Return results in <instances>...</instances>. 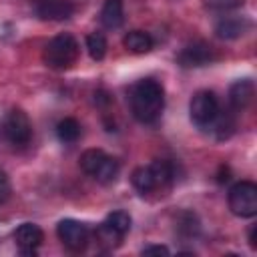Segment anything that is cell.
I'll return each mask as SVG.
<instances>
[{
    "label": "cell",
    "mask_w": 257,
    "mask_h": 257,
    "mask_svg": "<svg viewBox=\"0 0 257 257\" xmlns=\"http://www.w3.org/2000/svg\"><path fill=\"white\" fill-rule=\"evenodd\" d=\"M163 108H165V92L155 78H143L133 86L131 110L139 122L143 124L155 122L161 116Z\"/></svg>",
    "instance_id": "obj_1"
},
{
    "label": "cell",
    "mask_w": 257,
    "mask_h": 257,
    "mask_svg": "<svg viewBox=\"0 0 257 257\" xmlns=\"http://www.w3.org/2000/svg\"><path fill=\"white\" fill-rule=\"evenodd\" d=\"M78 54H80L78 40H76L72 34L62 32V34L54 36V38L44 46L42 60H44V64H46L48 68H52V70H68L70 66L76 64Z\"/></svg>",
    "instance_id": "obj_2"
},
{
    "label": "cell",
    "mask_w": 257,
    "mask_h": 257,
    "mask_svg": "<svg viewBox=\"0 0 257 257\" xmlns=\"http://www.w3.org/2000/svg\"><path fill=\"white\" fill-rule=\"evenodd\" d=\"M80 169L98 183H112L118 177V161L102 149H86L80 155Z\"/></svg>",
    "instance_id": "obj_3"
},
{
    "label": "cell",
    "mask_w": 257,
    "mask_h": 257,
    "mask_svg": "<svg viewBox=\"0 0 257 257\" xmlns=\"http://www.w3.org/2000/svg\"><path fill=\"white\" fill-rule=\"evenodd\" d=\"M227 203L233 215L249 219L257 215V185L251 181H239L229 189Z\"/></svg>",
    "instance_id": "obj_4"
},
{
    "label": "cell",
    "mask_w": 257,
    "mask_h": 257,
    "mask_svg": "<svg viewBox=\"0 0 257 257\" xmlns=\"http://www.w3.org/2000/svg\"><path fill=\"white\" fill-rule=\"evenodd\" d=\"M219 100L211 90H199L189 102V116L199 128H211L219 116Z\"/></svg>",
    "instance_id": "obj_5"
},
{
    "label": "cell",
    "mask_w": 257,
    "mask_h": 257,
    "mask_svg": "<svg viewBox=\"0 0 257 257\" xmlns=\"http://www.w3.org/2000/svg\"><path fill=\"white\" fill-rule=\"evenodd\" d=\"M2 135L12 147H26L32 139V122L20 108H12L2 122Z\"/></svg>",
    "instance_id": "obj_6"
},
{
    "label": "cell",
    "mask_w": 257,
    "mask_h": 257,
    "mask_svg": "<svg viewBox=\"0 0 257 257\" xmlns=\"http://www.w3.org/2000/svg\"><path fill=\"white\" fill-rule=\"evenodd\" d=\"M56 235L62 241V245L70 251H82L88 245V227L74 219H62L56 225Z\"/></svg>",
    "instance_id": "obj_7"
},
{
    "label": "cell",
    "mask_w": 257,
    "mask_h": 257,
    "mask_svg": "<svg viewBox=\"0 0 257 257\" xmlns=\"http://www.w3.org/2000/svg\"><path fill=\"white\" fill-rule=\"evenodd\" d=\"M211 60H213V48L201 40L187 44L177 56V62L183 68H199V66L209 64Z\"/></svg>",
    "instance_id": "obj_8"
},
{
    "label": "cell",
    "mask_w": 257,
    "mask_h": 257,
    "mask_svg": "<svg viewBox=\"0 0 257 257\" xmlns=\"http://www.w3.org/2000/svg\"><path fill=\"white\" fill-rule=\"evenodd\" d=\"M14 241H16V245L20 247V253H24V255H34L36 249H38V247L42 245V241H44V233H42V229H40L38 225H34V223H22V225H18L16 231H14Z\"/></svg>",
    "instance_id": "obj_9"
},
{
    "label": "cell",
    "mask_w": 257,
    "mask_h": 257,
    "mask_svg": "<svg viewBox=\"0 0 257 257\" xmlns=\"http://www.w3.org/2000/svg\"><path fill=\"white\" fill-rule=\"evenodd\" d=\"M74 10L76 6L70 0H40L36 4V16L42 20H66Z\"/></svg>",
    "instance_id": "obj_10"
},
{
    "label": "cell",
    "mask_w": 257,
    "mask_h": 257,
    "mask_svg": "<svg viewBox=\"0 0 257 257\" xmlns=\"http://www.w3.org/2000/svg\"><path fill=\"white\" fill-rule=\"evenodd\" d=\"M253 96H255V84L249 78L235 80L231 84V88H229V104H231V108L235 112L245 110L253 102Z\"/></svg>",
    "instance_id": "obj_11"
},
{
    "label": "cell",
    "mask_w": 257,
    "mask_h": 257,
    "mask_svg": "<svg viewBox=\"0 0 257 257\" xmlns=\"http://www.w3.org/2000/svg\"><path fill=\"white\" fill-rule=\"evenodd\" d=\"M249 28V20L243 16H225L215 24V34L223 40H235L245 34Z\"/></svg>",
    "instance_id": "obj_12"
},
{
    "label": "cell",
    "mask_w": 257,
    "mask_h": 257,
    "mask_svg": "<svg viewBox=\"0 0 257 257\" xmlns=\"http://www.w3.org/2000/svg\"><path fill=\"white\" fill-rule=\"evenodd\" d=\"M100 22L104 28H120L124 22V8L122 0H104L102 10H100Z\"/></svg>",
    "instance_id": "obj_13"
},
{
    "label": "cell",
    "mask_w": 257,
    "mask_h": 257,
    "mask_svg": "<svg viewBox=\"0 0 257 257\" xmlns=\"http://www.w3.org/2000/svg\"><path fill=\"white\" fill-rule=\"evenodd\" d=\"M122 44H124L126 50H131V52H135V54H145V52L153 50L155 40H153V36H151L149 32H143V30H131V32L124 34Z\"/></svg>",
    "instance_id": "obj_14"
},
{
    "label": "cell",
    "mask_w": 257,
    "mask_h": 257,
    "mask_svg": "<svg viewBox=\"0 0 257 257\" xmlns=\"http://www.w3.org/2000/svg\"><path fill=\"white\" fill-rule=\"evenodd\" d=\"M131 183H133V187H135L139 193H143V195L159 189V185H157V179H155V173H153L151 165L135 169V171H133V175H131Z\"/></svg>",
    "instance_id": "obj_15"
},
{
    "label": "cell",
    "mask_w": 257,
    "mask_h": 257,
    "mask_svg": "<svg viewBox=\"0 0 257 257\" xmlns=\"http://www.w3.org/2000/svg\"><path fill=\"white\" fill-rule=\"evenodd\" d=\"M56 135L62 143L70 145V143H76L78 137H80V122L72 116H66L62 118L58 124H56Z\"/></svg>",
    "instance_id": "obj_16"
},
{
    "label": "cell",
    "mask_w": 257,
    "mask_h": 257,
    "mask_svg": "<svg viewBox=\"0 0 257 257\" xmlns=\"http://www.w3.org/2000/svg\"><path fill=\"white\" fill-rule=\"evenodd\" d=\"M86 50L92 60H102L106 54V38L102 32H90L86 36Z\"/></svg>",
    "instance_id": "obj_17"
},
{
    "label": "cell",
    "mask_w": 257,
    "mask_h": 257,
    "mask_svg": "<svg viewBox=\"0 0 257 257\" xmlns=\"http://www.w3.org/2000/svg\"><path fill=\"white\" fill-rule=\"evenodd\" d=\"M104 223L112 229V231H116L118 235H126L128 231H131V215L126 213V211H112L106 219H104Z\"/></svg>",
    "instance_id": "obj_18"
},
{
    "label": "cell",
    "mask_w": 257,
    "mask_h": 257,
    "mask_svg": "<svg viewBox=\"0 0 257 257\" xmlns=\"http://www.w3.org/2000/svg\"><path fill=\"white\" fill-rule=\"evenodd\" d=\"M96 241L100 243V245H104V247H108V249H112V247H116V245H120V241H122V235H118L116 231H112L104 221L98 225V229H96Z\"/></svg>",
    "instance_id": "obj_19"
},
{
    "label": "cell",
    "mask_w": 257,
    "mask_h": 257,
    "mask_svg": "<svg viewBox=\"0 0 257 257\" xmlns=\"http://www.w3.org/2000/svg\"><path fill=\"white\" fill-rule=\"evenodd\" d=\"M10 179H8V175L0 169V203H6L8 201V197H10Z\"/></svg>",
    "instance_id": "obj_20"
},
{
    "label": "cell",
    "mask_w": 257,
    "mask_h": 257,
    "mask_svg": "<svg viewBox=\"0 0 257 257\" xmlns=\"http://www.w3.org/2000/svg\"><path fill=\"white\" fill-rule=\"evenodd\" d=\"M141 253H143V255H169L171 251H169V247H165V245H147V247H143Z\"/></svg>",
    "instance_id": "obj_21"
},
{
    "label": "cell",
    "mask_w": 257,
    "mask_h": 257,
    "mask_svg": "<svg viewBox=\"0 0 257 257\" xmlns=\"http://www.w3.org/2000/svg\"><path fill=\"white\" fill-rule=\"evenodd\" d=\"M255 233H257V227L253 225L249 229V245H251V249H257V237H255Z\"/></svg>",
    "instance_id": "obj_22"
}]
</instances>
